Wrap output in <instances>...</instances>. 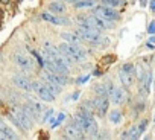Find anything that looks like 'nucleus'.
Listing matches in <instances>:
<instances>
[{"label": "nucleus", "mask_w": 155, "mask_h": 140, "mask_svg": "<svg viewBox=\"0 0 155 140\" xmlns=\"http://www.w3.org/2000/svg\"><path fill=\"white\" fill-rule=\"evenodd\" d=\"M12 82L23 92H32V81L25 75H15L12 76Z\"/></svg>", "instance_id": "13"}, {"label": "nucleus", "mask_w": 155, "mask_h": 140, "mask_svg": "<svg viewBox=\"0 0 155 140\" xmlns=\"http://www.w3.org/2000/svg\"><path fill=\"white\" fill-rule=\"evenodd\" d=\"M64 119H65V114H64V113H59V114H58V117L55 119V122L52 123V128H58V126L62 123V120H64Z\"/></svg>", "instance_id": "26"}, {"label": "nucleus", "mask_w": 155, "mask_h": 140, "mask_svg": "<svg viewBox=\"0 0 155 140\" xmlns=\"http://www.w3.org/2000/svg\"><path fill=\"white\" fill-rule=\"evenodd\" d=\"M59 52L65 58L68 64L71 62H81L85 59V50L81 47V44H70V43H62L59 44Z\"/></svg>", "instance_id": "1"}, {"label": "nucleus", "mask_w": 155, "mask_h": 140, "mask_svg": "<svg viewBox=\"0 0 155 140\" xmlns=\"http://www.w3.org/2000/svg\"><path fill=\"white\" fill-rule=\"evenodd\" d=\"M74 20H76V23H78V25H79V28H85V29H88V28H94V26H93V23H91V18H90V17L78 15Z\"/></svg>", "instance_id": "20"}, {"label": "nucleus", "mask_w": 155, "mask_h": 140, "mask_svg": "<svg viewBox=\"0 0 155 140\" xmlns=\"http://www.w3.org/2000/svg\"><path fill=\"white\" fill-rule=\"evenodd\" d=\"M87 81H88V76H84V78L78 79V84H84V82H87Z\"/></svg>", "instance_id": "31"}, {"label": "nucleus", "mask_w": 155, "mask_h": 140, "mask_svg": "<svg viewBox=\"0 0 155 140\" xmlns=\"http://www.w3.org/2000/svg\"><path fill=\"white\" fill-rule=\"evenodd\" d=\"M116 61V58L114 56H105L104 59H102V62H107V64H110V62H114Z\"/></svg>", "instance_id": "30"}, {"label": "nucleus", "mask_w": 155, "mask_h": 140, "mask_svg": "<svg viewBox=\"0 0 155 140\" xmlns=\"http://www.w3.org/2000/svg\"><path fill=\"white\" fill-rule=\"evenodd\" d=\"M108 96H110V102L114 104V105H122V104H125V101H126V93H125V90H123V88H119V87H113V88L110 90Z\"/></svg>", "instance_id": "10"}, {"label": "nucleus", "mask_w": 155, "mask_h": 140, "mask_svg": "<svg viewBox=\"0 0 155 140\" xmlns=\"http://www.w3.org/2000/svg\"><path fill=\"white\" fill-rule=\"evenodd\" d=\"M41 18L47 23H52V25H56V26H68L70 25V20L65 18V17H59L56 14H50V12H43L41 14Z\"/></svg>", "instance_id": "11"}, {"label": "nucleus", "mask_w": 155, "mask_h": 140, "mask_svg": "<svg viewBox=\"0 0 155 140\" xmlns=\"http://www.w3.org/2000/svg\"><path fill=\"white\" fill-rule=\"evenodd\" d=\"M147 32L152 34V35H155V22H150V23H149V26H147Z\"/></svg>", "instance_id": "29"}, {"label": "nucleus", "mask_w": 155, "mask_h": 140, "mask_svg": "<svg viewBox=\"0 0 155 140\" xmlns=\"http://www.w3.org/2000/svg\"><path fill=\"white\" fill-rule=\"evenodd\" d=\"M0 140H8L6 137H3V135H0Z\"/></svg>", "instance_id": "35"}, {"label": "nucleus", "mask_w": 155, "mask_h": 140, "mask_svg": "<svg viewBox=\"0 0 155 140\" xmlns=\"http://www.w3.org/2000/svg\"><path fill=\"white\" fill-rule=\"evenodd\" d=\"M12 59H14V62L17 64V67H20L21 70H25V72H32L34 67H35L34 62H32V59H31L28 55H25V53L17 52V53H14Z\"/></svg>", "instance_id": "6"}, {"label": "nucleus", "mask_w": 155, "mask_h": 140, "mask_svg": "<svg viewBox=\"0 0 155 140\" xmlns=\"http://www.w3.org/2000/svg\"><path fill=\"white\" fill-rule=\"evenodd\" d=\"M134 78H135V65L132 64H125L120 72H119V79L122 82V85L125 88H129L134 82Z\"/></svg>", "instance_id": "3"}, {"label": "nucleus", "mask_w": 155, "mask_h": 140, "mask_svg": "<svg viewBox=\"0 0 155 140\" xmlns=\"http://www.w3.org/2000/svg\"><path fill=\"white\" fill-rule=\"evenodd\" d=\"M49 11L52 14H56V15H62L67 12V6L62 3V2H52L49 3Z\"/></svg>", "instance_id": "17"}, {"label": "nucleus", "mask_w": 155, "mask_h": 140, "mask_svg": "<svg viewBox=\"0 0 155 140\" xmlns=\"http://www.w3.org/2000/svg\"><path fill=\"white\" fill-rule=\"evenodd\" d=\"M65 135L70 138V140H82L84 138V131L74 123V120L71 123H68L65 126Z\"/></svg>", "instance_id": "12"}, {"label": "nucleus", "mask_w": 155, "mask_h": 140, "mask_svg": "<svg viewBox=\"0 0 155 140\" xmlns=\"http://www.w3.org/2000/svg\"><path fill=\"white\" fill-rule=\"evenodd\" d=\"M149 8H150V11H153V12H155V0H150Z\"/></svg>", "instance_id": "32"}, {"label": "nucleus", "mask_w": 155, "mask_h": 140, "mask_svg": "<svg viewBox=\"0 0 155 140\" xmlns=\"http://www.w3.org/2000/svg\"><path fill=\"white\" fill-rule=\"evenodd\" d=\"M94 5H96V0H79V2L74 3V8L82 9V8H90V6H94Z\"/></svg>", "instance_id": "21"}, {"label": "nucleus", "mask_w": 155, "mask_h": 140, "mask_svg": "<svg viewBox=\"0 0 155 140\" xmlns=\"http://www.w3.org/2000/svg\"><path fill=\"white\" fill-rule=\"evenodd\" d=\"M43 55L47 58H56L61 55V52H59V47L53 46L50 41H46L43 43Z\"/></svg>", "instance_id": "14"}, {"label": "nucleus", "mask_w": 155, "mask_h": 140, "mask_svg": "<svg viewBox=\"0 0 155 140\" xmlns=\"http://www.w3.org/2000/svg\"><path fill=\"white\" fill-rule=\"evenodd\" d=\"M93 107H94V111L97 113V116L104 117L108 113V108H110V98H107V96H97L93 101Z\"/></svg>", "instance_id": "9"}, {"label": "nucleus", "mask_w": 155, "mask_h": 140, "mask_svg": "<svg viewBox=\"0 0 155 140\" xmlns=\"http://www.w3.org/2000/svg\"><path fill=\"white\" fill-rule=\"evenodd\" d=\"M149 43H155V37H150V40H149Z\"/></svg>", "instance_id": "34"}, {"label": "nucleus", "mask_w": 155, "mask_h": 140, "mask_svg": "<svg viewBox=\"0 0 155 140\" xmlns=\"http://www.w3.org/2000/svg\"><path fill=\"white\" fill-rule=\"evenodd\" d=\"M122 2H123V0H102V5L110 6V8H116V6H119Z\"/></svg>", "instance_id": "25"}, {"label": "nucleus", "mask_w": 155, "mask_h": 140, "mask_svg": "<svg viewBox=\"0 0 155 140\" xmlns=\"http://www.w3.org/2000/svg\"><path fill=\"white\" fill-rule=\"evenodd\" d=\"M143 140H150V138H149V137H144V138H143Z\"/></svg>", "instance_id": "36"}, {"label": "nucleus", "mask_w": 155, "mask_h": 140, "mask_svg": "<svg viewBox=\"0 0 155 140\" xmlns=\"http://www.w3.org/2000/svg\"><path fill=\"white\" fill-rule=\"evenodd\" d=\"M52 114H53V110H52V108H49V110H47V111L44 113V116H43L41 122H47V120L50 119V116H52Z\"/></svg>", "instance_id": "28"}, {"label": "nucleus", "mask_w": 155, "mask_h": 140, "mask_svg": "<svg viewBox=\"0 0 155 140\" xmlns=\"http://www.w3.org/2000/svg\"><path fill=\"white\" fill-rule=\"evenodd\" d=\"M11 113L20 120V123H21V126H23L25 131L32 129V126H34V119L25 111L23 107H12V111H11Z\"/></svg>", "instance_id": "5"}, {"label": "nucleus", "mask_w": 155, "mask_h": 140, "mask_svg": "<svg viewBox=\"0 0 155 140\" xmlns=\"http://www.w3.org/2000/svg\"><path fill=\"white\" fill-rule=\"evenodd\" d=\"M74 123L79 126L84 132L90 134V135H94L97 132V123L93 117V113H85V111H79L76 116H74Z\"/></svg>", "instance_id": "2"}, {"label": "nucleus", "mask_w": 155, "mask_h": 140, "mask_svg": "<svg viewBox=\"0 0 155 140\" xmlns=\"http://www.w3.org/2000/svg\"><path fill=\"white\" fill-rule=\"evenodd\" d=\"M76 35L79 37L81 40H84V41L94 43V41L101 37V31H97L96 28H88V29H85V28H79V29L76 31Z\"/></svg>", "instance_id": "8"}, {"label": "nucleus", "mask_w": 155, "mask_h": 140, "mask_svg": "<svg viewBox=\"0 0 155 140\" xmlns=\"http://www.w3.org/2000/svg\"><path fill=\"white\" fill-rule=\"evenodd\" d=\"M64 2H67V3H73V5H74L76 2H79V0H64Z\"/></svg>", "instance_id": "33"}, {"label": "nucleus", "mask_w": 155, "mask_h": 140, "mask_svg": "<svg viewBox=\"0 0 155 140\" xmlns=\"http://www.w3.org/2000/svg\"><path fill=\"white\" fill-rule=\"evenodd\" d=\"M94 14L96 15H99V17H102V18H105V20H108V22H116V20H119V12L114 9V8H110V6H105V5H102V6H96L94 8Z\"/></svg>", "instance_id": "7"}, {"label": "nucleus", "mask_w": 155, "mask_h": 140, "mask_svg": "<svg viewBox=\"0 0 155 140\" xmlns=\"http://www.w3.org/2000/svg\"><path fill=\"white\" fill-rule=\"evenodd\" d=\"M0 135L6 137L8 140H20V137L14 132V129L9 128L8 125H5V122L2 119H0Z\"/></svg>", "instance_id": "15"}, {"label": "nucleus", "mask_w": 155, "mask_h": 140, "mask_svg": "<svg viewBox=\"0 0 155 140\" xmlns=\"http://www.w3.org/2000/svg\"><path fill=\"white\" fill-rule=\"evenodd\" d=\"M94 92L97 96H107L108 90H107V84H96L94 85Z\"/></svg>", "instance_id": "24"}, {"label": "nucleus", "mask_w": 155, "mask_h": 140, "mask_svg": "<svg viewBox=\"0 0 155 140\" xmlns=\"http://www.w3.org/2000/svg\"><path fill=\"white\" fill-rule=\"evenodd\" d=\"M91 18V23H93V26L97 29V31H105L107 28H111L113 25L108 22V20H105V18H102V17H99V15H93V17H90Z\"/></svg>", "instance_id": "16"}, {"label": "nucleus", "mask_w": 155, "mask_h": 140, "mask_svg": "<svg viewBox=\"0 0 155 140\" xmlns=\"http://www.w3.org/2000/svg\"><path fill=\"white\" fill-rule=\"evenodd\" d=\"M32 92H35L38 96H40V99L41 101H44V102H53L55 101V95L49 90V87L44 84V82H41V81H32Z\"/></svg>", "instance_id": "4"}, {"label": "nucleus", "mask_w": 155, "mask_h": 140, "mask_svg": "<svg viewBox=\"0 0 155 140\" xmlns=\"http://www.w3.org/2000/svg\"><path fill=\"white\" fill-rule=\"evenodd\" d=\"M108 44H110V40L105 38V37H99V38L93 43V46H96L97 49H104V47H107Z\"/></svg>", "instance_id": "22"}, {"label": "nucleus", "mask_w": 155, "mask_h": 140, "mask_svg": "<svg viewBox=\"0 0 155 140\" xmlns=\"http://www.w3.org/2000/svg\"><path fill=\"white\" fill-rule=\"evenodd\" d=\"M110 120H111L114 125L120 123V122H122V113H120V111H117V110L111 111V113H110Z\"/></svg>", "instance_id": "23"}, {"label": "nucleus", "mask_w": 155, "mask_h": 140, "mask_svg": "<svg viewBox=\"0 0 155 140\" xmlns=\"http://www.w3.org/2000/svg\"><path fill=\"white\" fill-rule=\"evenodd\" d=\"M147 125H149V120H147V119H143V120L138 123V126H137V128H138L140 134H143V132L147 129Z\"/></svg>", "instance_id": "27"}, {"label": "nucleus", "mask_w": 155, "mask_h": 140, "mask_svg": "<svg viewBox=\"0 0 155 140\" xmlns=\"http://www.w3.org/2000/svg\"><path fill=\"white\" fill-rule=\"evenodd\" d=\"M140 131H138V128L137 126H132V128H129L125 134H123V137L126 138V140H138L140 138Z\"/></svg>", "instance_id": "19"}, {"label": "nucleus", "mask_w": 155, "mask_h": 140, "mask_svg": "<svg viewBox=\"0 0 155 140\" xmlns=\"http://www.w3.org/2000/svg\"><path fill=\"white\" fill-rule=\"evenodd\" d=\"M61 38L65 40V43H70V44H81L82 40L78 37L76 34H68V32H62L61 34Z\"/></svg>", "instance_id": "18"}]
</instances>
